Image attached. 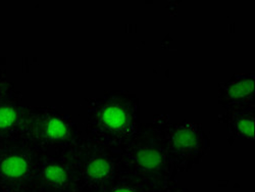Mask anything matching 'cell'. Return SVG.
I'll use <instances>...</instances> for the list:
<instances>
[{"label":"cell","mask_w":255,"mask_h":192,"mask_svg":"<svg viewBox=\"0 0 255 192\" xmlns=\"http://www.w3.org/2000/svg\"><path fill=\"white\" fill-rule=\"evenodd\" d=\"M28 170L27 161L18 156H11L6 158L0 164V171L1 173L10 178H18L26 174Z\"/></svg>","instance_id":"cell-1"},{"label":"cell","mask_w":255,"mask_h":192,"mask_svg":"<svg viewBox=\"0 0 255 192\" xmlns=\"http://www.w3.org/2000/svg\"><path fill=\"white\" fill-rule=\"evenodd\" d=\"M103 122L111 128H120L126 123V115L117 106H109L102 114Z\"/></svg>","instance_id":"cell-2"},{"label":"cell","mask_w":255,"mask_h":192,"mask_svg":"<svg viewBox=\"0 0 255 192\" xmlns=\"http://www.w3.org/2000/svg\"><path fill=\"white\" fill-rule=\"evenodd\" d=\"M137 163L139 166L145 168V169H153L160 165L161 163V156L159 153L153 149H144L138 153L136 157Z\"/></svg>","instance_id":"cell-3"},{"label":"cell","mask_w":255,"mask_h":192,"mask_svg":"<svg viewBox=\"0 0 255 192\" xmlns=\"http://www.w3.org/2000/svg\"><path fill=\"white\" fill-rule=\"evenodd\" d=\"M111 165L108 161L97 159L92 161L87 167V173L92 178H103L111 172Z\"/></svg>","instance_id":"cell-4"},{"label":"cell","mask_w":255,"mask_h":192,"mask_svg":"<svg viewBox=\"0 0 255 192\" xmlns=\"http://www.w3.org/2000/svg\"><path fill=\"white\" fill-rule=\"evenodd\" d=\"M176 146L180 148H191L196 144V137L194 133L188 129L178 130L174 136Z\"/></svg>","instance_id":"cell-5"},{"label":"cell","mask_w":255,"mask_h":192,"mask_svg":"<svg viewBox=\"0 0 255 192\" xmlns=\"http://www.w3.org/2000/svg\"><path fill=\"white\" fill-rule=\"evenodd\" d=\"M254 89V82L253 80H246L242 82H238L236 84L232 85L229 89V96L231 97H244L248 94H250Z\"/></svg>","instance_id":"cell-6"},{"label":"cell","mask_w":255,"mask_h":192,"mask_svg":"<svg viewBox=\"0 0 255 192\" xmlns=\"http://www.w3.org/2000/svg\"><path fill=\"white\" fill-rule=\"evenodd\" d=\"M44 177L54 184H61L67 180L66 171L59 166H48L44 171Z\"/></svg>","instance_id":"cell-7"},{"label":"cell","mask_w":255,"mask_h":192,"mask_svg":"<svg viewBox=\"0 0 255 192\" xmlns=\"http://www.w3.org/2000/svg\"><path fill=\"white\" fill-rule=\"evenodd\" d=\"M47 134L51 138H62L67 134V126L59 119H52L47 126Z\"/></svg>","instance_id":"cell-8"},{"label":"cell","mask_w":255,"mask_h":192,"mask_svg":"<svg viewBox=\"0 0 255 192\" xmlns=\"http://www.w3.org/2000/svg\"><path fill=\"white\" fill-rule=\"evenodd\" d=\"M16 118L15 111L10 106L3 105L0 106V128H8L10 127Z\"/></svg>","instance_id":"cell-9"},{"label":"cell","mask_w":255,"mask_h":192,"mask_svg":"<svg viewBox=\"0 0 255 192\" xmlns=\"http://www.w3.org/2000/svg\"><path fill=\"white\" fill-rule=\"evenodd\" d=\"M239 130L244 134L247 135L248 137H253L254 136V121L251 120H241L238 123Z\"/></svg>","instance_id":"cell-10"},{"label":"cell","mask_w":255,"mask_h":192,"mask_svg":"<svg viewBox=\"0 0 255 192\" xmlns=\"http://www.w3.org/2000/svg\"><path fill=\"white\" fill-rule=\"evenodd\" d=\"M114 192H135V191H133V190H131L129 188H118Z\"/></svg>","instance_id":"cell-11"}]
</instances>
